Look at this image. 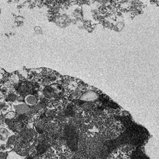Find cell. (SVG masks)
<instances>
[{
	"instance_id": "obj_1",
	"label": "cell",
	"mask_w": 159,
	"mask_h": 159,
	"mask_svg": "<svg viewBox=\"0 0 159 159\" xmlns=\"http://www.w3.org/2000/svg\"><path fill=\"white\" fill-rule=\"evenodd\" d=\"M14 111L18 115H22V114H27L30 112V108L28 105L26 103H19L15 104L14 105Z\"/></svg>"
},
{
	"instance_id": "obj_2",
	"label": "cell",
	"mask_w": 159,
	"mask_h": 159,
	"mask_svg": "<svg viewBox=\"0 0 159 159\" xmlns=\"http://www.w3.org/2000/svg\"><path fill=\"white\" fill-rule=\"evenodd\" d=\"M12 134L9 129L0 125V145H5L8 137Z\"/></svg>"
},
{
	"instance_id": "obj_3",
	"label": "cell",
	"mask_w": 159,
	"mask_h": 159,
	"mask_svg": "<svg viewBox=\"0 0 159 159\" xmlns=\"http://www.w3.org/2000/svg\"><path fill=\"white\" fill-rule=\"evenodd\" d=\"M20 136L26 140L31 139L35 136V132L30 128H24L20 131Z\"/></svg>"
},
{
	"instance_id": "obj_4",
	"label": "cell",
	"mask_w": 159,
	"mask_h": 159,
	"mask_svg": "<svg viewBox=\"0 0 159 159\" xmlns=\"http://www.w3.org/2000/svg\"><path fill=\"white\" fill-rule=\"evenodd\" d=\"M33 87L31 83L27 82H22L18 86V88L17 89V90L22 94H29V92L31 91Z\"/></svg>"
},
{
	"instance_id": "obj_5",
	"label": "cell",
	"mask_w": 159,
	"mask_h": 159,
	"mask_svg": "<svg viewBox=\"0 0 159 159\" xmlns=\"http://www.w3.org/2000/svg\"><path fill=\"white\" fill-rule=\"evenodd\" d=\"M80 99L82 100H83V101H94V100L98 99V95L96 94L94 92L89 90L83 94L81 96Z\"/></svg>"
},
{
	"instance_id": "obj_6",
	"label": "cell",
	"mask_w": 159,
	"mask_h": 159,
	"mask_svg": "<svg viewBox=\"0 0 159 159\" xmlns=\"http://www.w3.org/2000/svg\"><path fill=\"white\" fill-rule=\"evenodd\" d=\"M24 101L27 105L33 106L37 104L38 99L36 96H35L34 95L29 94V95H27L26 97L25 98Z\"/></svg>"
},
{
	"instance_id": "obj_7",
	"label": "cell",
	"mask_w": 159,
	"mask_h": 159,
	"mask_svg": "<svg viewBox=\"0 0 159 159\" xmlns=\"http://www.w3.org/2000/svg\"><path fill=\"white\" fill-rule=\"evenodd\" d=\"M17 140V137L15 134H12L8 137L7 141L5 143V145L7 148H10L12 146H14L15 143Z\"/></svg>"
},
{
	"instance_id": "obj_8",
	"label": "cell",
	"mask_w": 159,
	"mask_h": 159,
	"mask_svg": "<svg viewBox=\"0 0 159 159\" xmlns=\"http://www.w3.org/2000/svg\"><path fill=\"white\" fill-rule=\"evenodd\" d=\"M7 159H24V158L21 155H20L14 152L10 153H8Z\"/></svg>"
},
{
	"instance_id": "obj_9",
	"label": "cell",
	"mask_w": 159,
	"mask_h": 159,
	"mask_svg": "<svg viewBox=\"0 0 159 159\" xmlns=\"http://www.w3.org/2000/svg\"><path fill=\"white\" fill-rule=\"evenodd\" d=\"M16 99H17L16 94H15L14 93H10V94H8V95H7L6 100L7 101L14 102V101H15Z\"/></svg>"
},
{
	"instance_id": "obj_10",
	"label": "cell",
	"mask_w": 159,
	"mask_h": 159,
	"mask_svg": "<svg viewBox=\"0 0 159 159\" xmlns=\"http://www.w3.org/2000/svg\"><path fill=\"white\" fill-rule=\"evenodd\" d=\"M8 155V153L7 152H0V159H7Z\"/></svg>"
},
{
	"instance_id": "obj_11",
	"label": "cell",
	"mask_w": 159,
	"mask_h": 159,
	"mask_svg": "<svg viewBox=\"0 0 159 159\" xmlns=\"http://www.w3.org/2000/svg\"><path fill=\"white\" fill-rule=\"evenodd\" d=\"M5 99H6V97L5 94H4L1 90H0V103L5 101Z\"/></svg>"
}]
</instances>
